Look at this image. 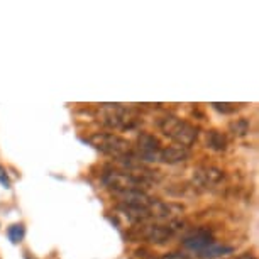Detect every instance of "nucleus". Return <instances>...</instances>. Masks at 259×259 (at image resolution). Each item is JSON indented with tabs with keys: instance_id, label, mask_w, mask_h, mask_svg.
I'll use <instances>...</instances> for the list:
<instances>
[{
	"instance_id": "f257e3e1",
	"label": "nucleus",
	"mask_w": 259,
	"mask_h": 259,
	"mask_svg": "<svg viewBox=\"0 0 259 259\" xmlns=\"http://www.w3.org/2000/svg\"><path fill=\"white\" fill-rule=\"evenodd\" d=\"M158 127L166 138L171 139L173 143H177V146H183V148H188V149H190V146L195 144V141L198 138L197 127L175 115L161 117L158 120Z\"/></svg>"
},
{
	"instance_id": "f03ea898",
	"label": "nucleus",
	"mask_w": 259,
	"mask_h": 259,
	"mask_svg": "<svg viewBox=\"0 0 259 259\" xmlns=\"http://www.w3.org/2000/svg\"><path fill=\"white\" fill-rule=\"evenodd\" d=\"M183 229V222L180 221H169V224H143L136 226L129 232V239L133 241H148L153 244H164L168 242L175 234Z\"/></svg>"
},
{
	"instance_id": "7ed1b4c3",
	"label": "nucleus",
	"mask_w": 259,
	"mask_h": 259,
	"mask_svg": "<svg viewBox=\"0 0 259 259\" xmlns=\"http://www.w3.org/2000/svg\"><path fill=\"white\" fill-rule=\"evenodd\" d=\"M87 141H89L95 149H99L100 153L109 154V156H112V158H115L119 161L133 158L134 156L133 144H131L127 139L117 136V134L97 133V134H92Z\"/></svg>"
},
{
	"instance_id": "20e7f679",
	"label": "nucleus",
	"mask_w": 259,
	"mask_h": 259,
	"mask_svg": "<svg viewBox=\"0 0 259 259\" xmlns=\"http://www.w3.org/2000/svg\"><path fill=\"white\" fill-rule=\"evenodd\" d=\"M100 122L110 129H134L139 124L138 115L133 110L124 109L119 104H102Z\"/></svg>"
},
{
	"instance_id": "39448f33",
	"label": "nucleus",
	"mask_w": 259,
	"mask_h": 259,
	"mask_svg": "<svg viewBox=\"0 0 259 259\" xmlns=\"http://www.w3.org/2000/svg\"><path fill=\"white\" fill-rule=\"evenodd\" d=\"M224 180L226 173L215 166H202L193 171V188L195 190H212L219 187Z\"/></svg>"
},
{
	"instance_id": "423d86ee",
	"label": "nucleus",
	"mask_w": 259,
	"mask_h": 259,
	"mask_svg": "<svg viewBox=\"0 0 259 259\" xmlns=\"http://www.w3.org/2000/svg\"><path fill=\"white\" fill-rule=\"evenodd\" d=\"M161 151L159 139L153 134L143 133L138 138V151H134V158L148 163H158V154Z\"/></svg>"
},
{
	"instance_id": "0eeeda50",
	"label": "nucleus",
	"mask_w": 259,
	"mask_h": 259,
	"mask_svg": "<svg viewBox=\"0 0 259 259\" xmlns=\"http://www.w3.org/2000/svg\"><path fill=\"white\" fill-rule=\"evenodd\" d=\"M117 200L122 207H133V208H151L158 202L144 190H124V192H114Z\"/></svg>"
},
{
	"instance_id": "6e6552de",
	"label": "nucleus",
	"mask_w": 259,
	"mask_h": 259,
	"mask_svg": "<svg viewBox=\"0 0 259 259\" xmlns=\"http://www.w3.org/2000/svg\"><path fill=\"white\" fill-rule=\"evenodd\" d=\"M210 244H213V237L207 229H197V231H193L190 236L183 239V246L195 252L203 251V249L208 247Z\"/></svg>"
},
{
	"instance_id": "1a4fd4ad",
	"label": "nucleus",
	"mask_w": 259,
	"mask_h": 259,
	"mask_svg": "<svg viewBox=\"0 0 259 259\" xmlns=\"http://www.w3.org/2000/svg\"><path fill=\"white\" fill-rule=\"evenodd\" d=\"M190 156H192V151L188 148H183V146H168V148H161L158 154V161L166 164H177L190 159Z\"/></svg>"
},
{
	"instance_id": "9d476101",
	"label": "nucleus",
	"mask_w": 259,
	"mask_h": 259,
	"mask_svg": "<svg viewBox=\"0 0 259 259\" xmlns=\"http://www.w3.org/2000/svg\"><path fill=\"white\" fill-rule=\"evenodd\" d=\"M234 252V247L231 246H219V244H210L208 247H205L203 251L198 252V256L202 259H213V257H221V256H226V254H232Z\"/></svg>"
},
{
	"instance_id": "9b49d317",
	"label": "nucleus",
	"mask_w": 259,
	"mask_h": 259,
	"mask_svg": "<svg viewBox=\"0 0 259 259\" xmlns=\"http://www.w3.org/2000/svg\"><path fill=\"white\" fill-rule=\"evenodd\" d=\"M207 146L213 151H226L227 138L221 131H208L207 133Z\"/></svg>"
},
{
	"instance_id": "f8f14e48",
	"label": "nucleus",
	"mask_w": 259,
	"mask_h": 259,
	"mask_svg": "<svg viewBox=\"0 0 259 259\" xmlns=\"http://www.w3.org/2000/svg\"><path fill=\"white\" fill-rule=\"evenodd\" d=\"M229 129H231V133H232L234 136H237V138H244V136H247V134H249L251 124H249V120H247V119H236L234 122H231Z\"/></svg>"
},
{
	"instance_id": "ddd939ff",
	"label": "nucleus",
	"mask_w": 259,
	"mask_h": 259,
	"mask_svg": "<svg viewBox=\"0 0 259 259\" xmlns=\"http://www.w3.org/2000/svg\"><path fill=\"white\" fill-rule=\"evenodd\" d=\"M7 236L12 244H19L24 239V236H26V227L22 224H14V226L7 229Z\"/></svg>"
},
{
	"instance_id": "4468645a",
	"label": "nucleus",
	"mask_w": 259,
	"mask_h": 259,
	"mask_svg": "<svg viewBox=\"0 0 259 259\" xmlns=\"http://www.w3.org/2000/svg\"><path fill=\"white\" fill-rule=\"evenodd\" d=\"M212 107L215 110L222 112V114H232V112L236 110V107L232 104H212Z\"/></svg>"
},
{
	"instance_id": "2eb2a0df",
	"label": "nucleus",
	"mask_w": 259,
	"mask_h": 259,
	"mask_svg": "<svg viewBox=\"0 0 259 259\" xmlns=\"http://www.w3.org/2000/svg\"><path fill=\"white\" fill-rule=\"evenodd\" d=\"M0 185L6 188H11V180H9L7 171L4 169V166H0Z\"/></svg>"
},
{
	"instance_id": "dca6fc26",
	"label": "nucleus",
	"mask_w": 259,
	"mask_h": 259,
	"mask_svg": "<svg viewBox=\"0 0 259 259\" xmlns=\"http://www.w3.org/2000/svg\"><path fill=\"white\" fill-rule=\"evenodd\" d=\"M161 259H190L188 256H185V254H178V252H171V254H166Z\"/></svg>"
},
{
	"instance_id": "f3484780",
	"label": "nucleus",
	"mask_w": 259,
	"mask_h": 259,
	"mask_svg": "<svg viewBox=\"0 0 259 259\" xmlns=\"http://www.w3.org/2000/svg\"><path fill=\"white\" fill-rule=\"evenodd\" d=\"M236 259H256L252 256V254H249V252H244V254H241V256H237Z\"/></svg>"
}]
</instances>
